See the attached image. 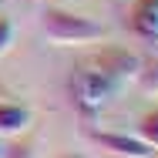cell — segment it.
<instances>
[{
  "instance_id": "8fae6325",
  "label": "cell",
  "mask_w": 158,
  "mask_h": 158,
  "mask_svg": "<svg viewBox=\"0 0 158 158\" xmlns=\"http://www.w3.org/2000/svg\"><path fill=\"white\" fill-rule=\"evenodd\" d=\"M152 47H155V54H158V34H155V40H152Z\"/></svg>"
},
{
  "instance_id": "30bf717a",
  "label": "cell",
  "mask_w": 158,
  "mask_h": 158,
  "mask_svg": "<svg viewBox=\"0 0 158 158\" xmlns=\"http://www.w3.org/2000/svg\"><path fill=\"white\" fill-rule=\"evenodd\" d=\"M3 98H14V94H10V91H7L3 84H0V101H3Z\"/></svg>"
},
{
  "instance_id": "8992f818",
  "label": "cell",
  "mask_w": 158,
  "mask_h": 158,
  "mask_svg": "<svg viewBox=\"0 0 158 158\" xmlns=\"http://www.w3.org/2000/svg\"><path fill=\"white\" fill-rule=\"evenodd\" d=\"M31 125H34V111L27 104H20L14 98L0 101V138H20L31 131Z\"/></svg>"
},
{
  "instance_id": "5b68a950",
  "label": "cell",
  "mask_w": 158,
  "mask_h": 158,
  "mask_svg": "<svg viewBox=\"0 0 158 158\" xmlns=\"http://www.w3.org/2000/svg\"><path fill=\"white\" fill-rule=\"evenodd\" d=\"M128 31L138 40L152 44L158 34V0H131L128 7Z\"/></svg>"
},
{
  "instance_id": "7c38bea8",
  "label": "cell",
  "mask_w": 158,
  "mask_h": 158,
  "mask_svg": "<svg viewBox=\"0 0 158 158\" xmlns=\"http://www.w3.org/2000/svg\"><path fill=\"white\" fill-rule=\"evenodd\" d=\"M61 158H84V155H61Z\"/></svg>"
},
{
  "instance_id": "5bb4252c",
  "label": "cell",
  "mask_w": 158,
  "mask_h": 158,
  "mask_svg": "<svg viewBox=\"0 0 158 158\" xmlns=\"http://www.w3.org/2000/svg\"><path fill=\"white\" fill-rule=\"evenodd\" d=\"M0 3H3V0H0Z\"/></svg>"
},
{
  "instance_id": "277c9868",
  "label": "cell",
  "mask_w": 158,
  "mask_h": 158,
  "mask_svg": "<svg viewBox=\"0 0 158 158\" xmlns=\"http://www.w3.org/2000/svg\"><path fill=\"white\" fill-rule=\"evenodd\" d=\"M88 138L94 141L101 152H108V155H114V158H155L158 155L155 148H148L135 135H121V131H94L91 128Z\"/></svg>"
},
{
  "instance_id": "6da1fadb",
  "label": "cell",
  "mask_w": 158,
  "mask_h": 158,
  "mask_svg": "<svg viewBox=\"0 0 158 158\" xmlns=\"http://www.w3.org/2000/svg\"><path fill=\"white\" fill-rule=\"evenodd\" d=\"M40 34L54 47H88V44H101L108 37V27L88 14H74L67 7L47 3L40 10Z\"/></svg>"
},
{
  "instance_id": "ba28073f",
  "label": "cell",
  "mask_w": 158,
  "mask_h": 158,
  "mask_svg": "<svg viewBox=\"0 0 158 158\" xmlns=\"http://www.w3.org/2000/svg\"><path fill=\"white\" fill-rule=\"evenodd\" d=\"M14 34H17V27H14V20L0 10V57L10 51V44H14Z\"/></svg>"
},
{
  "instance_id": "7a4b0ae2",
  "label": "cell",
  "mask_w": 158,
  "mask_h": 158,
  "mask_svg": "<svg viewBox=\"0 0 158 158\" xmlns=\"http://www.w3.org/2000/svg\"><path fill=\"white\" fill-rule=\"evenodd\" d=\"M121 88H125L121 81H114L111 74H104L94 64H81V67L71 74V101H74V108H77L84 118H94L98 111H104V108L118 98Z\"/></svg>"
},
{
  "instance_id": "3957f363",
  "label": "cell",
  "mask_w": 158,
  "mask_h": 158,
  "mask_svg": "<svg viewBox=\"0 0 158 158\" xmlns=\"http://www.w3.org/2000/svg\"><path fill=\"white\" fill-rule=\"evenodd\" d=\"M91 64L94 67H101L104 74H111L114 81H121V84H128V81H135L138 74H141V57L135 54V51H128V47H118V44H108V47H101L94 57H91Z\"/></svg>"
},
{
  "instance_id": "4fadbf2b",
  "label": "cell",
  "mask_w": 158,
  "mask_h": 158,
  "mask_svg": "<svg viewBox=\"0 0 158 158\" xmlns=\"http://www.w3.org/2000/svg\"><path fill=\"white\" fill-rule=\"evenodd\" d=\"M0 158H3V138H0Z\"/></svg>"
},
{
  "instance_id": "52a82bcc",
  "label": "cell",
  "mask_w": 158,
  "mask_h": 158,
  "mask_svg": "<svg viewBox=\"0 0 158 158\" xmlns=\"http://www.w3.org/2000/svg\"><path fill=\"white\" fill-rule=\"evenodd\" d=\"M135 138L158 152V108H148V111L138 118V125H135Z\"/></svg>"
},
{
  "instance_id": "9c48e42d",
  "label": "cell",
  "mask_w": 158,
  "mask_h": 158,
  "mask_svg": "<svg viewBox=\"0 0 158 158\" xmlns=\"http://www.w3.org/2000/svg\"><path fill=\"white\" fill-rule=\"evenodd\" d=\"M135 81H138L141 91H158V71H145V67H141V74H138Z\"/></svg>"
}]
</instances>
